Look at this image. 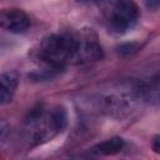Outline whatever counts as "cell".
Listing matches in <instances>:
<instances>
[{
	"mask_svg": "<svg viewBox=\"0 0 160 160\" xmlns=\"http://www.w3.org/2000/svg\"><path fill=\"white\" fill-rule=\"evenodd\" d=\"M85 31H66L51 34L41 41L40 56L52 66L61 68L66 62H81Z\"/></svg>",
	"mask_w": 160,
	"mask_h": 160,
	"instance_id": "1",
	"label": "cell"
},
{
	"mask_svg": "<svg viewBox=\"0 0 160 160\" xmlns=\"http://www.w3.org/2000/svg\"><path fill=\"white\" fill-rule=\"evenodd\" d=\"M68 124L66 111L62 106H54L41 114V116L29 126L34 128L32 142L35 145L46 142L60 134Z\"/></svg>",
	"mask_w": 160,
	"mask_h": 160,
	"instance_id": "2",
	"label": "cell"
},
{
	"mask_svg": "<svg viewBox=\"0 0 160 160\" xmlns=\"http://www.w3.org/2000/svg\"><path fill=\"white\" fill-rule=\"evenodd\" d=\"M139 19L138 5L132 0H116L110 14V28L118 34L131 29Z\"/></svg>",
	"mask_w": 160,
	"mask_h": 160,
	"instance_id": "3",
	"label": "cell"
},
{
	"mask_svg": "<svg viewBox=\"0 0 160 160\" xmlns=\"http://www.w3.org/2000/svg\"><path fill=\"white\" fill-rule=\"evenodd\" d=\"M0 28L12 34H24L30 28V19L22 10L5 9L0 11Z\"/></svg>",
	"mask_w": 160,
	"mask_h": 160,
	"instance_id": "4",
	"label": "cell"
},
{
	"mask_svg": "<svg viewBox=\"0 0 160 160\" xmlns=\"http://www.w3.org/2000/svg\"><path fill=\"white\" fill-rule=\"evenodd\" d=\"M19 84V74L16 71H6L0 75V105L12 100Z\"/></svg>",
	"mask_w": 160,
	"mask_h": 160,
	"instance_id": "5",
	"label": "cell"
},
{
	"mask_svg": "<svg viewBox=\"0 0 160 160\" xmlns=\"http://www.w3.org/2000/svg\"><path fill=\"white\" fill-rule=\"evenodd\" d=\"M125 146V141L121 138H111L108 139L105 141H101L99 144H96L92 149L91 152L95 155H101V156H106V155H114L118 154L119 151H121Z\"/></svg>",
	"mask_w": 160,
	"mask_h": 160,
	"instance_id": "6",
	"label": "cell"
},
{
	"mask_svg": "<svg viewBox=\"0 0 160 160\" xmlns=\"http://www.w3.org/2000/svg\"><path fill=\"white\" fill-rule=\"evenodd\" d=\"M136 50V44H122L118 46V54L119 55H130Z\"/></svg>",
	"mask_w": 160,
	"mask_h": 160,
	"instance_id": "7",
	"label": "cell"
},
{
	"mask_svg": "<svg viewBox=\"0 0 160 160\" xmlns=\"http://www.w3.org/2000/svg\"><path fill=\"white\" fill-rule=\"evenodd\" d=\"M10 132V126L5 120H0V145L5 141Z\"/></svg>",
	"mask_w": 160,
	"mask_h": 160,
	"instance_id": "8",
	"label": "cell"
},
{
	"mask_svg": "<svg viewBox=\"0 0 160 160\" xmlns=\"http://www.w3.org/2000/svg\"><path fill=\"white\" fill-rule=\"evenodd\" d=\"M144 1H145L146 6H148L149 9L156 10V9H158V6H159V1H160V0H144Z\"/></svg>",
	"mask_w": 160,
	"mask_h": 160,
	"instance_id": "9",
	"label": "cell"
},
{
	"mask_svg": "<svg viewBox=\"0 0 160 160\" xmlns=\"http://www.w3.org/2000/svg\"><path fill=\"white\" fill-rule=\"evenodd\" d=\"M152 148L156 152H159V136H155L154 139V144H152Z\"/></svg>",
	"mask_w": 160,
	"mask_h": 160,
	"instance_id": "10",
	"label": "cell"
},
{
	"mask_svg": "<svg viewBox=\"0 0 160 160\" xmlns=\"http://www.w3.org/2000/svg\"><path fill=\"white\" fill-rule=\"evenodd\" d=\"M78 1H96V0H78Z\"/></svg>",
	"mask_w": 160,
	"mask_h": 160,
	"instance_id": "11",
	"label": "cell"
}]
</instances>
